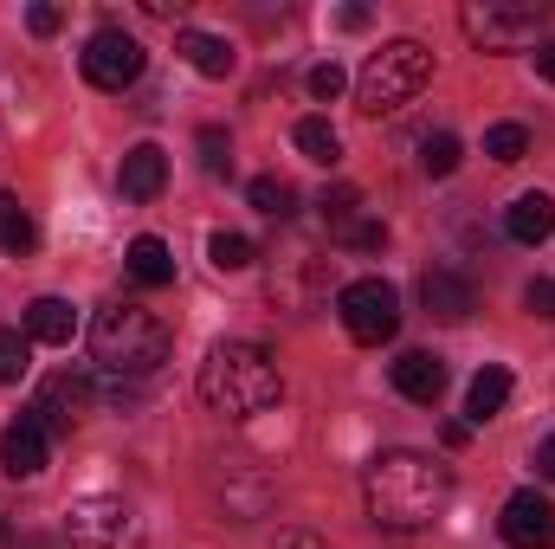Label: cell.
Here are the masks:
<instances>
[{
    "label": "cell",
    "mask_w": 555,
    "mask_h": 549,
    "mask_svg": "<svg viewBox=\"0 0 555 549\" xmlns=\"http://www.w3.org/2000/svg\"><path fill=\"white\" fill-rule=\"evenodd\" d=\"M362 505H369V524L414 537V531H426V524L446 518V505H452V472H446L439 459H426V452L395 446V452L369 459V472H362Z\"/></svg>",
    "instance_id": "1"
},
{
    "label": "cell",
    "mask_w": 555,
    "mask_h": 549,
    "mask_svg": "<svg viewBox=\"0 0 555 549\" xmlns=\"http://www.w3.org/2000/svg\"><path fill=\"white\" fill-rule=\"evenodd\" d=\"M194 388H201V401L220 413V420H253V413H266L284 401V369H278V356L266 343L227 336V343L207 349Z\"/></svg>",
    "instance_id": "2"
},
{
    "label": "cell",
    "mask_w": 555,
    "mask_h": 549,
    "mask_svg": "<svg viewBox=\"0 0 555 549\" xmlns=\"http://www.w3.org/2000/svg\"><path fill=\"white\" fill-rule=\"evenodd\" d=\"M91 356L104 375H124V382H142L168 362V323L142 304H104L91 317Z\"/></svg>",
    "instance_id": "3"
},
{
    "label": "cell",
    "mask_w": 555,
    "mask_h": 549,
    "mask_svg": "<svg viewBox=\"0 0 555 549\" xmlns=\"http://www.w3.org/2000/svg\"><path fill=\"white\" fill-rule=\"evenodd\" d=\"M433 78V52L420 39H388L382 52H369L362 78H356V111L362 117H395L401 104H414Z\"/></svg>",
    "instance_id": "4"
},
{
    "label": "cell",
    "mask_w": 555,
    "mask_h": 549,
    "mask_svg": "<svg viewBox=\"0 0 555 549\" xmlns=\"http://www.w3.org/2000/svg\"><path fill=\"white\" fill-rule=\"evenodd\" d=\"M543 20H550L543 0H472V7L459 13L465 39H472L478 52H517V46H530Z\"/></svg>",
    "instance_id": "5"
},
{
    "label": "cell",
    "mask_w": 555,
    "mask_h": 549,
    "mask_svg": "<svg viewBox=\"0 0 555 549\" xmlns=\"http://www.w3.org/2000/svg\"><path fill=\"white\" fill-rule=\"evenodd\" d=\"M65 544L72 549H142V518L111 498V491H91L65 511Z\"/></svg>",
    "instance_id": "6"
},
{
    "label": "cell",
    "mask_w": 555,
    "mask_h": 549,
    "mask_svg": "<svg viewBox=\"0 0 555 549\" xmlns=\"http://www.w3.org/2000/svg\"><path fill=\"white\" fill-rule=\"evenodd\" d=\"M336 317L356 343H388L401 330V297H395L388 278H349L336 291Z\"/></svg>",
    "instance_id": "7"
},
{
    "label": "cell",
    "mask_w": 555,
    "mask_h": 549,
    "mask_svg": "<svg viewBox=\"0 0 555 549\" xmlns=\"http://www.w3.org/2000/svg\"><path fill=\"white\" fill-rule=\"evenodd\" d=\"M78 65H85V85H98V91H130L142 78V46L124 26H104V33L85 39Z\"/></svg>",
    "instance_id": "8"
},
{
    "label": "cell",
    "mask_w": 555,
    "mask_h": 549,
    "mask_svg": "<svg viewBox=\"0 0 555 549\" xmlns=\"http://www.w3.org/2000/svg\"><path fill=\"white\" fill-rule=\"evenodd\" d=\"M498 531H504L511 549H555V505L543 491H511Z\"/></svg>",
    "instance_id": "9"
},
{
    "label": "cell",
    "mask_w": 555,
    "mask_h": 549,
    "mask_svg": "<svg viewBox=\"0 0 555 549\" xmlns=\"http://www.w3.org/2000/svg\"><path fill=\"white\" fill-rule=\"evenodd\" d=\"M46 465H52V433L33 413H20L13 426H0V472L7 478H39Z\"/></svg>",
    "instance_id": "10"
},
{
    "label": "cell",
    "mask_w": 555,
    "mask_h": 549,
    "mask_svg": "<svg viewBox=\"0 0 555 549\" xmlns=\"http://www.w3.org/2000/svg\"><path fill=\"white\" fill-rule=\"evenodd\" d=\"M85 401H91V382L85 375H52L39 395H33V420L46 426V433H72L78 420H85Z\"/></svg>",
    "instance_id": "11"
},
{
    "label": "cell",
    "mask_w": 555,
    "mask_h": 549,
    "mask_svg": "<svg viewBox=\"0 0 555 549\" xmlns=\"http://www.w3.org/2000/svg\"><path fill=\"white\" fill-rule=\"evenodd\" d=\"M420 304H426V317H439V323H465V317L478 310L472 284H465L459 272H446V266L420 272Z\"/></svg>",
    "instance_id": "12"
},
{
    "label": "cell",
    "mask_w": 555,
    "mask_h": 549,
    "mask_svg": "<svg viewBox=\"0 0 555 549\" xmlns=\"http://www.w3.org/2000/svg\"><path fill=\"white\" fill-rule=\"evenodd\" d=\"M317 291H323V259L291 246L272 266V304H317Z\"/></svg>",
    "instance_id": "13"
},
{
    "label": "cell",
    "mask_w": 555,
    "mask_h": 549,
    "mask_svg": "<svg viewBox=\"0 0 555 549\" xmlns=\"http://www.w3.org/2000/svg\"><path fill=\"white\" fill-rule=\"evenodd\" d=\"M395 395L414 401V408H433V401L446 395V362H439L433 349H408V356L395 362Z\"/></svg>",
    "instance_id": "14"
},
{
    "label": "cell",
    "mask_w": 555,
    "mask_h": 549,
    "mask_svg": "<svg viewBox=\"0 0 555 549\" xmlns=\"http://www.w3.org/2000/svg\"><path fill=\"white\" fill-rule=\"evenodd\" d=\"M72 336H78V304H72V297H33V304H26V343L65 349Z\"/></svg>",
    "instance_id": "15"
},
{
    "label": "cell",
    "mask_w": 555,
    "mask_h": 549,
    "mask_svg": "<svg viewBox=\"0 0 555 549\" xmlns=\"http://www.w3.org/2000/svg\"><path fill=\"white\" fill-rule=\"evenodd\" d=\"M117 188H124V201H155L168 188V155L155 142H137L124 155V168H117Z\"/></svg>",
    "instance_id": "16"
},
{
    "label": "cell",
    "mask_w": 555,
    "mask_h": 549,
    "mask_svg": "<svg viewBox=\"0 0 555 549\" xmlns=\"http://www.w3.org/2000/svg\"><path fill=\"white\" fill-rule=\"evenodd\" d=\"M175 52L201 72V78H233V65H240V52H233V39H220V33H175Z\"/></svg>",
    "instance_id": "17"
},
{
    "label": "cell",
    "mask_w": 555,
    "mask_h": 549,
    "mask_svg": "<svg viewBox=\"0 0 555 549\" xmlns=\"http://www.w3.org/2000/svg\"><path fill=\"white\" fill-rule=\"evenodd\" d=\"M504 233H511L517 246H543L555 233V201L550 194H517L511 214H504Z\"/></svg>",
    "instance_id": "18"
},
{
    "label": "cell",
    "mask_w": 555,
    "mask_h": 549,
    "mask_svg": "<svg viewBox=\"0 0 555 549\" xmlns=\"http://www.w3.org/2000/svg\"><path fill=\"white\" fill-rule=\"evenodd\" d=\"M124 272L137 278L142 291H162V284H175V253L155 233H142V240H130V253H124Z\"/></svg>",
    "instance_id": "19"
},
{
    "label": "cell",
    "mask_w": 555,
    "mask_h": 549,
    "mask_svg": "<svg viewBox=\"0 0 555 549\" xmlns=\"http://www.w3.org/2000/svg\"><path fill=\"white\" fill-rule=\"evenodd\" d=\"M504 401H511V369H478L472 375V395H465V426H485L491 413H504Z\"/></svg>",
    "instance_id": "20"
},
{
    "label": "cell",
    "mask_w": 555,
    "mask_h": 549,
    "mask_svg": "<svg viewBox=\"0 0 555 549\" xmlns=\"http://www.w3.org/2000/svg\"><path fill=\"white\" fill-rule=\"evenodd\" d=\"M33 246H39L33 214L20 207V194H0V253H7V259H26Z\"/></svg>",
    "instance_id": "21"
},
{
    "label": "cell",
    "mask_w": 555,
    "mask_h": 549,
    "mask_svg": "<svg viewBox=\"0 0 555 549\" xmlns=\"http://www.w3.org/2000/svg\"><path fill=\"white\" fill-rule=\"evenodd\" d=\"M246 201H253L266 220H291V214H297V194H291V181H278V175H253V181H246Z\"/></svg>",
    "instance_id": "22"
},
{
    "label": "cell",
    "mask_w": 555,
    "mask_h": 549,
    "mask_svg": "<svg viewBox=\"0 0 555 549\" xmlns=\"http://www.w3.org/2000/svg\"><path fill=\"white\" fill-rule=\"evenodd\" d=\"M291 137H297V149H304L310 162H323V168H336V162H343V137H336V130H330L323 117H304V124H297Z\"/></svg>",
    "instance_id": "23"
},
{
    "label": "cell",
    "mask_w": 555,
    "mask_h": 549,
    "mask_svg": "<svg viewBox=\"0 0 555 549\" xmlns=\"http://www.w3.org/2000/svg\"><path fill=\"white\" fill-rule=\"evenodd\" d=\"M207 259H214L220 272H246L259 253H253V240H246V233H214V240H207Z\"/></svg>",
    "instance_id": "24"
},
{
    "label": "cell",
    "mask_w": 555,
    "mask_h": 549,
    "mask_svg": "<svg viewBox=\"0 0 555 549\" xmlns=\"http://www.w3.org/2000/svg\"><path fill=\"white\" fill-rule=\"evenodd\" d=\"M26 369H33V343H26V330H0V388H13Z\"/></svg>",
    "instance_id": "25"
},
{
    "label": "cell",
    "mask_w": 555,
    "mask_h": 549,
    "mask_svg": "<svg viewBox=\"0 0 555 549\" xmlns=\"http://www.w3.org/2000/svg\"><path fill=\"white\" fill-rule=\"evenodd\" d=\"M485 155H491V162H524V155H530V130H524V124H491V130H485Z\"/></svg>",
    "instance_id": "26"
},
{
    "label": "cell",
    "mask_w": 555,
    "mask_h": 549,
    "mask_svg": "<svg viewBox=\"0 0 555 549\" xmlns=\"http://www.w3.org/2000/svg\"><path fill=\"white\" fill-rule=\"evenodd\" d=\"M420 168H426V175H452V168H459V137H452V130L420 137Z\"/></svg>",
    "instance_id": "27"
},
{
    "label": "cell",
    "mask_w": 555,
    "mask_h": 549,
    "mask_svg": "<svg viewBox=\"0 0 555 549\" xmlns=\"http://www.w3.org/2000/svg\"><path fill=\"white\" fill-rule=\"evenodd\" d=\"M356 207H362V201H356V188H330V194H323V227H330V233L343 240V233H349V227L362 220Z\"/></svg>",
    "instance_id": "28"
},
{
    "label": "cell",
    "mask_w": 555,
    "mask_h": 549,
    "mask_svg": "<svg viewBox=\"0 0 555 549\" xmlns=\"http://www.w3.org/2000/svg\"><path fill=\"white\" fill-rule=\"evenodd\" d=\"M194 142H201V168H207V175H233V137H227L220 124H207Z\"/></svg>",
    "instance_id": "29"
},
{
    "label": "cell",
    "mask_w": 555,
    "mask_h": 549,
    "mask_svg": "<svg viewBox=\"0 0 555 549\" xmlns=\"http://www.w3.org/2000/svg\"><path fill=\"white\" fill-rule=\"evenodd\" d=\"M343 85H349V78H343V65H336V59L310 65V98H317V104H336V98H343Z\"/></svg>",
    "instance_id": "30"
},
{
    "label": "cell",
    "mask_w": 555,
    "mask_h": 549,
    "mask_svg": "<svg viewBox=\"0 0 555 549\" xmlns=\"http://www.w3.org/2000/svg\"><path fill=\"white\" fill-rule=\"evenodd\" d=\"M524 310L550 323L555 317V278H530V284H524Z\"/></svg>",
    "instance_id": "31"
},
{
    "label": "cell",
    "mask_w": 555,
    "mask_h": 549,
    "mask_svg": "<svg viewBox=\"0 0 555 549\" xmlns=\"http://www.w3.org/2000/svg\"><path fill=\"white\" fill-rule=\"evenodd\" d=\"M343 240H349L356 253H382V246H388V227H382V220H356Z\"/></svg>",
    "instance_id": "32"
},
{
    "label": "cell",
    "mask_w": 555,
    "mask_h": 549,
    "mask_svg": "<svg viewBox=\"0 0 555 549\" xmlns=\"http://www.w3.org/2000/svg\"><path fill=\"white\" fill-rule=\"evenodd\" d=\"M59 20H65V13H59V7H46V0H39V7H26V26H33L39 39H52V33H59Z\"/></svg>",
    "instance_id": "33"
},
{
    "label": "cell",
    "mask_w": 555,
    "mask_h": 549,
    "mask_svg": "<svg viewBox=\"0 0 555 549\" xmlns=\"http://www.w3.org/2000/svg\"><path fill=\"white\" fill-rule=\"evenodd\" d=\"M142 13H155V20H181L188 0H142Z\"/></svg>",
    "instance_id": "34"
},
{
    "label": "cell",
    "mask_w": 555,
    "mask_h": 549,
    "mask_svg": "<svg viewBox=\"0 0 555 549\" xmlns=\"http://www.w3.org/2000/svg\"><path fill=\"white\" fill-rule=\"evenodd\" d=\"M537 465H543V478H550V485H555V433H550V439H543V446H537Z\"/></svg>",
    "instance_id": "35"
},
{
    "label": "cell",
    "mask_w": 555,
    "mask_h": 549,
    "mask_svg": "<svg viewBox=\"0 0 555 549\" xmlns=\"http://www.w3.org/2000/svg\"><path fill=\"white\" fill-rule=\"evenodd\" d=\"M336 20H343V26H349V33H362V26H369V7H343V13H336Z\"/></svg>",
    "instance_id": "36"
},
{
    "label": "cell",
    "mask_w": 555,
    "mask_h": 549,
    "mask_svg": "<svg viewBox=\"0 0 555 549\" xmlns=\"http://www.w3.org/2000/svg\"><path fill=\"white\" fill-rule=\"evenodd\" d=\"M537 72L555 85V39H550V46H537Z\"/></svg>",
    "instance_id": "37"
},
{
    "label": "cell",
    "mask_w": 555,
    "mask_h": 549,
    "mask_svg": "<svg viewBox=\"0 0 555 549\" xmlns=\"http://www.w3.org/2000/svg\"><path fill=\"white\" fill-rule=\"evenodd\" d=\"M7 537H13V531H7V518H0V544H7Z\"/></svg>",
    "instance_id": "38"
}]
</instances>
